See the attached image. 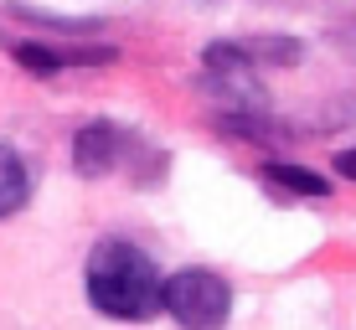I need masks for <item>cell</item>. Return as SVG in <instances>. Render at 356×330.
I'll use <instances>...</instances> for the list:
<instances>
[{
  "label": "cell",
  "mask_w": 356,
  "mask_h": 330,
  "mask_svg": "<svg viewBox=\"0 0 356 330\" xmlns=\"http://www.w3.org/2000/svg\"><path fill=\"white\" fill-rule=\"evenodd\" d=\"M264 176L274 181L279 191H294V197H330V181L325 176H315V170H305V165H264Z\"/></svg>",
  "instance_id": "cell-7"
},
{
  "label": "cell",
  "mask_w": 356,
  "mask_h": 330,
  "mask_svg": "<svg viewBox=\"0 0 356 330\" xmlns=\"http://www.w3.org/2000/svg\"><path fill=\"white\" fill-rule=\"evenodd\" d=\"M124 150H129V134L114 119H88L72 134V165H78V176H108Z\"/></svg>",
  "instance_id": "cell-3"
},
{
  "label": "cell",
  "mask_w": 356,
  "mask_h": 330,
  "mask_svg": "<svg viewBox=\"0 0 356 330\" xmlns=\"http://www.w3.org/2000/svg\"><path fill=\"white\" fill-rule=\"evenodd\" d=\"M161 310L176 315L181 330H222L232 310V289L212 268H181L161 279Z\"/></svg>",
  "instance_id": "cell-2"
},
{
  "label": "cell",
  "mask_w": 356,
  "mask_h": 330,
  "mask_svg": "<svg viewBox=\"0 0 356 330\" xmlns=\"http://www.w3.org/2000/svg\"><path fill=\"white\" fill-rule=\"evenodd\" d=\"M83 295L108 320H150L161 310V274L134 242L104 238L83 263Z\"/></svg>",
  "instance_id": "cell-1"
},
{
  "label": "cell",
  "mask_w": 356,
  "mask_h": 330,
  "mask_svg": "<svg viewBox=\"0 0 356 330\" xmlns=\"http://www.w3.org/2000/svg\"><path fill=\"white\" fill-rule=\"evenodd\" d=\"M16 52V63L36 72V78H52V72H63L72 63H114V47H42V42H21V47H10Z\"/></svg>",
  "instance_id": "cell-5"
},
{
  "label": "cell",
  "mask_w": 356,
  "mask_h": 330,
  "mask_svg": "<svg viewBox=\"0 0 356 330\" xmlns=\"http://www.w3.org/2000/svg\"><path fill=\"white\" fill-rule=\"evenodd\" d=\"M202 57H207L212 72H243V67H259V63L289 67V63H300V42H289V36H264V42H212Z\"/></svg>",
  "instance_id": "cell-4"
},
{
  "label": "cell",
  "mask_w": 356,
  "mask_h": 330,
  "mask_svg": "<svg viewBox=\"0 0 356 330\" xmlns=\"http://www.w3.org/2000/svg\"><path fill=\"white\" fill-rule=\"evenodd\" d=\"M336 170H341L346 181H356V150H341V155H336Z\"/></svg>",
  "instance_id": "cell-8"
},
{
  "label": "cell",
  "mask_w": 356,
  "mask_h": 330,
  "mask_svg": "<svg viewBox=\"0 0 356 330\" xmlns=\"http://www.w3.org/2000/svg\"><path fill=\"white\" fill-rule=\"evenodd\" d=\"M26 197H31V170H26V160H21L10 145H0V217L21 212Z\"/></svg>",
  "instance_id": "cell-6"
}]
</instances>
